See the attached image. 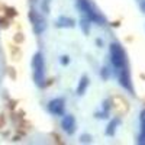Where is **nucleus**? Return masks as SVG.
Masks as SVG:
<instances>
[{"label":"nucleus","mask_w":145,"mask_h":145,"mask_svg":"<svg viewBox=\"0 0 145 145\" xmlns=\"http://www.w3.org/2000/svg\"><path fill=\"white\" fill-rule=\"evenodd\" d=\"M32 68H33V78L35 83L39 87H44V81H45V63L41 52H36L32 59Z\"/></svg>","instance_id":"1"},{"label":"nucleus","mask_w":145,"mask_h":145,"mask_svg":"<svg viewBox=\"0 0 145 145\" xmlns=\"http://www.w3.org/2000/svg\"><path fill=\"white\" fill-rule=\"evenodd\" d=\"M110 55H112V64L116 70H122L126 67V55L119 44L110 45Z\"/></svg>","instance_id":"2"},{"label":"nucleus","mask_w":145,"mask_h":145,"mask_svg":"<svg viewBox=\"0 0 145 145\" xmlns=\"http://www.w3.org/2000/svg\"><path fill=\"white\" fill-rule=\"evenodd\" d=\"M77 5H78V7H80V10H83L84 13L87 15V18H89V20H93V22H97V23H100L102 22V18L96 13V12L93 10V7H91V5L89 3V0H78L77 2Z\"/></svg>","instance_id":"3"},{"label":"nucleus","mask_w":145,"mask_h":145,"mask_svg":"<svg viewBox=\"0 0 145 145\" xmlns=\"http://www.w3.org/2000/svg\"><path fill=\"white\" fill-rule=\"evenodd\" d=\"M31 20H32V23H33V31L36 32V33H42L44 31H45V28H46V25H45V22H44V19L36 13V12H31Z\"/></svg>","instance_id":"4"},{"label":"nucleus","mask_w":145,"mask_h":145,"mask_svg":"<svg viewBox=\"0 0 145 145\" xmlns=\"http://www.w3.org/2000/svg\"><path fill=\"white\" fill-rule=\"evenodd\" d=\"M48 109H50V112L52 115H63L64 113V100L63 99H55L52 102H50L48 105Z\"/></svg>","instance_id":"5"},{"label":"nucleus","mask_w":145,"mask_h":145,"mask_svg":"<svg viewBox=\"0 0 145 145\" xmlns=\"http://www.w3.org/2000/svg\"><path fill=\"white\" fill-rule=\"evenodd\" d=\"M119 80H120V84H122L126 90H129L131 93L134 91V89H132V86H131V78H129L128 68L126 67L122 68V70H119Z\"/></svg>","instance_id":"6"},{"label":"nucleus","mask_w":145,"mask_h":145,"mask_svg":"<svg viewBox=\"0 0 145 145\" xmlns=\"http://www.w3.org/2000/svg\"><path fill=\"white\" fill-rule=\"evenodd\" d=\"M61 126H63V129L67 132V134H74V131H76V120H74V118H72L71 115L65 116L63 119Z\"/></svg>","instance_id":"7"},{"label":"nucleus","mask_w":145,"mask_h":145,"mask_svg":"<svg viewBox=\"0 0 145 145\" xmlns=\"http://www.w3.org/2000/svg\"><path fill=\"white\" fill-rule=\"evenodd\" d=\"M138 142L145 145V110H142L141 113V135H139Z\"/></svg>","instance_id":"8"},{"label":"nucleus","mask_w":145,"mask_h":145,"mask_svg":"<svg viewBox=\"0 0 145 145\" xmlns=\"http://www.w3.org/2000/svg\"><path fill=\"white\" fill-rule=\"evenodd\" d=\"M87 86H89V78H87V77H83V78L80 80L78 87H77V93H78V94H83L84 91H86Z\"/></svg>","instance_id":"9"},{"label":"nucleus","mask_w":145,"mask_h":145,"mask_svg":"<svg viewBox=\"0 0 145 145\" xmlns=\"http://www.w3.org/2000/svg\"><path fill=\"white\" fill-rule=\"evenodd\" d=\"M72 19H68V18H59L57 20V26H72Z\"/></svg>","instance_id":"10"},{"label":"nucleus","mask_w":145,"mask_h":145,"mask_svg":"<svg viewBox=\"0 0 145 145\" xmlns=\"http://www.w3.org/2000/svg\"><path fill=\"white\" fill-rule=\"evenodd\" d=\"M115 126H116V120H112V122H110V125H109V129H107V135H113Z\"/></svg>","instance_id":"11"},{"label":"nucleus","mask_w":145,"mask_h":145,"mask_svg":"<svg viewBox=\"0 0 145 145\" xmlns=\"http://www.w3.org/2000/svg\"><path fill=\"white\" fill-rule=\"evenodd\" d=\"M141 10L145 13V0H144V2H141Z\"/></svg>","instance_id":"12"},{"label":"nucleus","mask_w":145,"mask_h":145,"mask_svg":"<svg viewBox=\"0 0 145 145\" xmlns=\"http://www.w3.org/2000/svg\"><path fill=\"white\" fill-rule=\"evenodd\" d=\"M68 63V57H63V64H67Z\"/></svg>","instance_id":"13"}]
</instances>
